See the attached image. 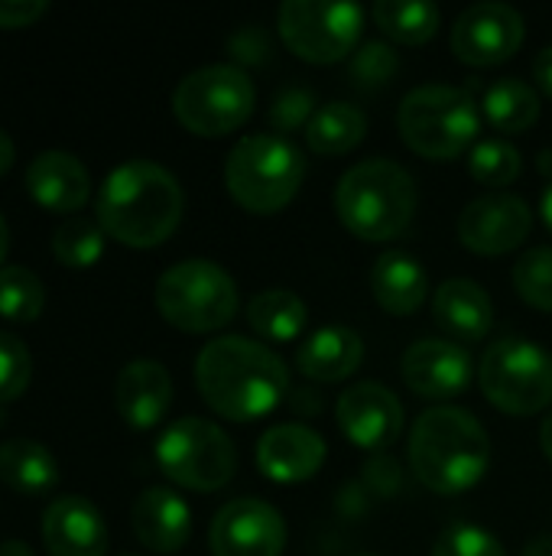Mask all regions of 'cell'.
<instances>
[{
	"mask_svg": "<svg viewBox=\"0 0 552 556\" xmlns=\"http://www.w3.org/2000/svg\"><path fill=\"white\" fill-rule=\"evenodd\" d=\"M195 384L218 417L251 424L280 407L290 391V368L257 339L221 336L198 352Z\"/></svg>",
	"mask_w": 552,
	"mask_h": 556,
	"instance_id": "obj_1",
	"label": "cell"
},
{
	"mask_svg": "<svg viewBox=\"0 0 552 556\" xmlns=\"http://www.w3.org/2000/svg\"><path fill=\"white\" fill-rule=\"evenodd\" d=\"M179 179L153 160H127L107 173L94 199L101 231L127 248H156L182 222Z\"/></svg>",
	"mask_w": 552,
	"mask_h": 556,
	"instance_id": "obj_2",
	"label": "cell"
},
{
	"mask_svg": "<svg viewBox=\"0 0 552 556\" xmlns=\"http://www.w3.org/2000/svg\"><path fill=\"white\" fill-rule=\"evenodd\" d=\"M491 466V437L465 407H429L410 430V469L436 495L475 489Z\"/></svg>",
	"mask_w": 552,
	"mask_h": 556,
	"instance_id": "obj_3",
	"label": "cell"
},
{
	"mask_svg": "<svg viewBox=\"0 0 552 556\" xmlns=\"http://www.w3.org/2000/svg\"><path fill=\"white\" fill-rule=\"evenodd\" d=\"M416 179L397 160H361L335 186V212L361 241H394L416 218Z\"/></svg>",
	"mask_w": 552,
	"mask_h": 556,
	"instance_id": "obj_4",
	"label": "cell"
},
{
	"mask_svg": "<svg viewBox=\"0 0 552 556\" xmlns=\"http://www.w3.org/2000/svg\"><path fill=\"white\" fill-rule=\"evenodd\" d=\"M306 179V153L283 134L264 130L241 137L224 163V182L231 199L254 212L273 215L286 208Z\"/></svg>",
	"mask_w": 552,
	"mask_h": 556,
	"instance_id": "obj_5",
	"label": "cell"
},
{
	"mask_svg": "<svg viewBox=\"0 0 552 556\" xmlns=\"http://www.w3.org/2000/svg\"><path fill=\"white\" fill-rule=\"evenodd\" d=\"M397 127L413 153L426 160H455L475 147L482 114L465 88L433 81L403 94Z\"/></svg>",
	"mask_w": 552,
	"mask_h": 556,
	"instance_id": "obj_6",
	"label": "cell"
},
{
	"mask_svg": "<svg viewBox=\"0 0 552 556\" xmlns=\"http://www.w3.org/2000/svg\"><path fill=\"white\" fill-rule=\"evenodd\" d=\"M234 277L205 257H189L166 267L156 280L159 316L182 332H215L238 316Z\"/></svg>",
	"mask_w": 552,
	"mask_h": 556,
	"instance_id": "obj_7",
	"label": "cell"
},
{
	"mask_svg": "<svg viewBox=\"0 0 552 556\" xmlns=\"http://www.w3.org/2000/svg\"><path fill=\"white\" fill-rule=\"evenodd\" d=\"M257 104V88L241 65L215 62L189 72L172 91L176 121L198 137H224L247 124Z\"/></svg>",
	"mask_w": 552,
	"mask_h": 556,
	"instance_id": "obj_8",
	"label": "cell"
},
{
	"mask_svg": "<svg viewBox=\"0 0 552 556\" xmlns=\"http://www.w3.org/2000/svg\"><path fill=\"white\" fill-rule=\"evenodd\" d=\"M478 384L485 397L511 417L540 414L552 404V355L521 336L498 339L478 362Z\"/></svg>",
	"mask_w": 552,
	"mask_h": 556,
	"instance_id": "obj_9",
	"label": "cell"
},
{
	"mask_svg": "<svg viewBox=\"0 0 552 556\" xmlns=\"http://www.w3.org/2000/svg\"><path fill=\"white\" fill-rule=\"evenodd\" d=\"M156 463L163 476L192 492H218L231 482L238 453L231 437L202 417H182L169 424L156 443Z\"/></svg>",
	"mask_w": 552,
	"mask_h": 556,
	"instance_id": "obj_10",
	"label": "cell"
},
{
	"mask_svg": "<svg viewBox=\"0 0 552 556\" xmlns=\"http://www.w3.org/2000/svg\"><path fill=\"white\" fill-rule=\"evenodd\" d=\"M280 39L306 62L332 65L355 52L364 29V7L348 0H283L277 10Z\"/></svg>",
	"mask_w": 552,
	"mask_h": 556,
	"instance_id": "obj_11",
	"label": "cell"
},
{
	"mask_svg": "<svg viewBox=\"0 0 552 556\" xmlns=\"http://www.w3.org/2000/svg\"><path fill=\"white\" fill-rule=\"evenodd\" d=\"M527 36V23L517 7L501 0H482L459 13L452 23V52L478 68L508 62Z\"/></svg>",
	"mask_w": 552,
	"mask_h": 556,
	"instance_id": "obj_12",
	"label": "cell"
},
{
	"mask_svg": "<svg viewBox=\"0 0 552 556\" xmlns=\"http://www.w3.org/2000/svg\"><path fill=\"white\" fill-rule=\"evenodd\" d=\"M534 231V208L524 195L488 192L472 199L459 215V241L485 257L517 251Z\"/></svg>",
	"mask_w": 552,
	"mask_h": 556,
	"instance_id": "obj_13",
	"label": "cell"
},
{
	"mask_svg": "<svg viewBox=\"0 0 552 556\" xmlns=\"http://www.w3.org/2000/svg\"><path fill=\"white\" fill-rule=\"evenodd\" d=\"M208 544L215 556H283L286 521L264 498H234L218 508Z\"/></svg>",
	"mask_w": 552,
	"mask_h": 556,
	"instance_id": "obj_14",
	"label": "cell"
},
{
	"mask_svg": "<svg viewBox=\"0 0 552 556\" xmlns=\"http://www.w3.org/2000/svg\"><path fill=\"white\" fill-rule=\"evenodd\" d=\"M400 375L416 397L449 401L468 391L475 362L472 352L452 339H420L403 352Z\"/></svg>",
	"mask_w": 552,
	"mask_h": 556,
	"instance_id": "obj_15",
	"label": "cell"
},
{
	"mask_svg": "<svg viewBox=\"0 0 552 556\" xmlns=\"http://www.w3.org/2000/svg\"><path fill=\"white\" fill-rule=\"evenodd\" d=\"M335 414H338V430L358 450L381 453L390 443H397V437L403 433V404L381 381H361L342 391Z\"/></svg>",
	"mask_w": 552,
	"mask_h": 556,
	"instance_id": "obj_16",
	"label": "cell"
},
{
	"mask_svg": "<svg viewBox=\"0 0 552 556\" xmlns=\"http://www.w3.org/2000/svg\"><path fill=\"white\" fill-rule=\"evenodd\" d=\"M329 446L306 424H277L257 440V469L280 485L306 482L325 466Z\"/></svg>",
	"mask_w": 552,
	"mask_h": 556,
	"instance_id": "obj_17",
	"label": "cell"
},
{
	"mask_svg": "<svg viewBox=\"0 0 552 556\" xmlns=\"http://www.w3.org/2000/svg\"><path fill=\"white\" fill-rule=\"evenodd\" d=\"M42 544L49 556H104L107 525L101 511L81 495L55 498L42 515Z\"/></svg>",
	"mask_w": 552,
	"mask_h": 556,
	"instance_id": "obj_18",
	"label": "cell"
},
{
	"mask_svg": "<svg viewBox=\"0 0 552 556\" xmlns=\"http://www.w3.org/2000/svg\"><path fill=\"white\" fill-rule=\"evenodd\" d=\"M26 189L36 205L55 215H72L85 208V202L91 199V176L75 153L42 150L26 166Z\"/></svg>",
	"mask_w": 552,
	"mask_h": 556,
	"instance_id": "obj_19",
	"label": "cell"
},
{
	"mask_svg": "<svg viewBox=\"0 0 552 556\" xmlns=\"http://www.w3.org/2000/svg\"><path fill=\"white\" fill-rule=\"evenodd\" d=\"M114 404L127 427L150 430L156 427L172 404V378L153 358H133L120 368L114 384Z\"/></svg>",
	"mask_w": 552,
	"mask_h": 556,
	"instance_id": "obj_20",
	"label": "cell"
},
{
	"mask_svg": "<svg viewBox=\"0 0 552 556\" xmlns=\"http://www.w3.org/2000/svg\"><path fill=\"white\" fill-rule=\"evenodd\" d=\"M433 319L452 342L475 345L495 326V303L478 280L452 277V280L439 283L433 293Z\"/></svg>",
	"mask_w": 552,
	"mask_h": 556,
	"instance_id": "obj_21",
	"label": "cell"
},
{
	"mask_svg": "<svg viewBox=\"0 0 552 556\" xmlns=\"http://www.w3.org/2000/svg\"><path fill=\"white\" fill-rule=\"evenodd\" d=\"M133 534L153 554H176L192 534V508L172 489H146L137 495L130 511Z\"/></svg>",
	"mask_w": 552,
	"mask_h": 556,
	"instance_id": "obj_22",
	"label": "cell"
},
{
	"mask_svg": "<svg viewBox=\"0 0 552 556\" xmlns=\"http://www.w3.org/2000/svg\"><path fill=\"white\" fill-rule=\"evenodd\" d=\"M364 362V339L342 323L316 329L296 352V368L319 384H335L351 378Z\"/></svg>",
	"mask_w": 552,
	"mask_h": 556,
	"instance_id": "obj_23",
	"label": "cell"
},
{
	"mask_svg": "<svg viewBox=\"0 0 552 556\" xmlns=\"http://www.w3.org/2000/svg\"><path fill=\"white\" fill-rule=\"evenodd\" d=\"M371 293L374 300L394 313V316H410L423 306L426 293H429V277L426 267L420 264V257H413L410 251H384L368 274Z\"/></svg>",
	"mask_w": 552,
	"mask_h": 556,
	"instance_id": "obj_24",
	"label": "cell"
},
{
	"mask_svg": "<svg viewBox=\"0 0 552 556\" xmlns=\"http://www.w3.org/2000/svg\"><path fill=\"white\" fill-rule=\"evenodd\" d=\"M0 482L26 498L46 495L59 482V466L52 453L36 440H7L0 443Z\"/></svg>",
	"mask_w": 552,
	"mask_h": 556,
	"instance_id": "obj_25",
	"label": "cell"
},
{
	"mask_svg": "<svg viewBox=\"0 0 552 556\" xmlns=\"http://www.w3.org/2000/svg\"><path fill=\"white\" fill-rule=\"evenodd\" d=\"M368 134V114L358 104L348 101H325L309 127H306V147L319 156H342L351 153Z\"/></svg>",
	"mask_w": 552,
	"mask_h": 556,
	"instance_id": "obj_26",
	"label": "cell"
},
{
	"mask_svg": "<svg viewBox=\"0 0 552 556\" xmlns=\"http://www.w3.org/2000/svg\"><path fill=\"white\" fill-rule=\"evenodd\" d=\"M247 323L264 342H293L309 326V306L299 293L273 287L247 303Z\"/></svg>",
	"mask_w": 552,
	"mask_h": 556,
	"instance_id": "obj_27",
	"label": "cell"
},
{
	"mask_svg": "<svg viewBox=\"0 0 552 556\" xmlns=\"http://www.w3.org/2000/svg\"><path fill=\"white\" fill-rule=\"evenodd\" d=\"M540 91L524 78H498L485 91V117L495 130L504 134H524L540 121Z\"/></svg>",
	"mask_w": 552,
	"mask_h": 556,
	"instance_id": "obj_28",
	"label": "cell"
},
{
	"mask_svg": "<svg viewBox=\"0 0 552 556\" xmlns=\"http://www.w3.org/2000/svg\"><path fill=\"white\" fill-rule=\"evenodd\" d=\"M371 16L384 36L403 46L429 42L442 26V10L433 0H377Z\"/></svg>",
	"mask_w": 552,
	"mask_h": 556,
	"instance_id": "obj_29",
	"label": "cell"
},
{
	"mask_svg": "<svg viewBox=\"0 0 552 556\" xmlns=\"http://www.w3.org/2000/svg\"><path fill=\"white\" fill-rule=\"evenodd\" d=\"M46 306L42 280L20 264L0 267V316L10 323H33Z\"/></svg>",
	"mask_w": 552,
	"mask_h": 556,
	"instance_id": "obj_30",
	"label": "cell"
},
{
	"mask_svg": "<svg viewBox=\"0 0 552 556\" xmlns=\"http://www.w3.org/2000/svg\"><path fill=\"white\" fill-rule=\"evenodd\" d=\"M524 169V160H521V150L504 140V137H485L472 147L468 153V173L475 182L482 186H491V189H504L511 186Z\"/></svg>",
	"mask_w": 552,
	"mask_h": 556,
	"instance_id": "obj_31",
	"label": "cell"
},
{
	"mask_svg": "<svg viewBox=\"0 0 552 556\" xmlns=\"http://www.w3.org/2000/svg\"><path fill=\"white\" fill-rule=\"evenodd\" d=\"M104 238L107 235L101 231L98 222H91V218H68L52 235V254H55L59 264L85 270V267H94L101 261Z\"/></svg>",
	"mask_w": 552,
	"mask_h": 556,
	"instance_id": "obj_32",
	"label": "cell"
},
{
	"mask_svg": "<svg viewBox=\"0 0 552 556\" xmlns=\"http://www.w3.org/2000/svg\"><path fill=\"white\" fill-rule=\"evenodd\" d=\"M514 287L524 303L552 313V248H530L514 264Z\"/></svg>",
	"mask_w": 552,
	"mask_h": 556,
	"instance_id": "obj_33",
	"label": "cell"
},
{
	"mask_svg": "<svg viewBox=\"0 0 552 556\" xmlns=\"http://www.w3.org/2000/svg\"><path fill=\"white\" fill-rule=\"evenodd\" d=\"M433 556H508V551L488 528L459 521V525H449L436 538Z\"/></svg>",
	"mask_w": 552,
	"mask_h": 556,
	"instance_id": "obj_34",
	"label": "cell"
},
{
	"mask_svg": "<svg viewBox=\"0 0 552 556\" xmlns=\"http://www.w3.org/2000/svg\"><path fill=\"white\" fill-rule=\"evenodd\" d=\"M29 378H33L29 349L16 336L0 332V404L20 401L29 388Z\"/></svg>",
	"mask_w": 552,
	"mask_h": 556,
	"instance_id": "obj_35",
	"label": "cell"
},
{
	"mask_svg": "<svg viewBox=\"0 0 552 556\" xmlns=\"http://www.w3.org/2000/svg\"><path fill=\"white\" fill-rule=\"evenodd\" d=\"M397 68H400L397 52L387 42H381V39L361 42L355 59H351V78H355L358 88H381Z\"/></svg>",
	"mask_w": 552,
	"mask_h": 556,
	"instance_id": "obj_36",
	"label": "cell"
},
{
	"mask_svg": "<svg viewBox=\"0 0 552 556\" xmlns=\"http://www.w3.org/2000/svg\"><path fill=\"white\" fill-rule=\"evenodd\" d=\"M316 94L306 91V88H283L270 108V124H273V134H293V130H306L312 114H316Z\"/></svg>",
	"mask_w": 552,
	"mask_h": 556,
	"instance_id": "obj_37",
	"label": "cell"
},
{
	"mask_svg": "<svg viewBox=\"0 0 552 556\" xmlns=\"http://www.w3.org/2000/svg\"><path fill=\"white\" fill-rule=\"evenodd\" d=\"M231 55L238 59V65H260L270 59V33L260 26H241L238 33H231L228 39Z\"/></svg>",
	"mask_w": 552,
	"mask_h": 556,
	"instance_id": "obj_38",
	"label": "cell"
},
{
	"mask_svg": "<svg viewBox=\"0 0 552 556\" xmlns=\"http://www.w3.org/2000/svg\"><path fill=\"white\" fill-rule=\"evenodd\" d=\"M46 10H49V3H42V0H0V29L33 26Z\"/></svg>",
	"mask_w": 552,
	"mask_h": 556,
	"instance_id": "obj_39",
	"label": "cell"
},
{
	"mask_svg": "<svg viewBox=\"0 0 552 556\" xmlns=\"http://www.w3.org/2000/svg\"><path fill=\"white\" fill-rule=\"evenodd\" d=\"M534 78H537L540 91L552 98V46L537 52V59H534Z\"/></svg>",
	"mask_w": 552,
	"mask_h": 556,
	"instance_id": "obj_40",
	"label": "cell"
},
{
	"mask_svg": "<svg viewBox=\"0 0 552 556\" xmlns=\"http://www.w3.org/2000/svg\"><path fill=\"white\" fill-rule=\"evenodd\" d=\"M13 156H16V147H13V140H10V134L0 127V173H7V169L13 166Z\"/></svg>",
	"mask_w": 552,
	"mask_h": 556,
	"instance_id": "obj_41",
	"label": "cell"
},
{
	"mask_svg": "<svg viewBox=\"0 0 552 556\" xmlns=\"http://www.w3.org/2000/svg\"><path fill=\"white\" fill-rule=\"evenodd\" d=\"M524 556H552V538H550V534H540V538H534V541L527 544Z\"/></svg>",
	"mask_w": 552,
	"mask_h": 556,
	"instance_id": "obj_42",
	"label": "cell"
},
{
	"mask_svg": "<svg viewBox=\"0 0 552 556\" xmlns=\"http://www.w3.org/2000/svg\"><path fill=\"white\" fill-rule=\"evenodd\" d=\"M540 446H543V456L552 463V410L543 417V427H540Z\"/></svg>",
	"mask_w": 552,
	"mask_h": 556,
	"instance_id": "obj_43",
	"label": "cell"
},
{
	"mask_svg": "<svg viewBox=\"0 0 552 556\" xmlns=\"http://www.w3.org/2000/svg\"><path fill=\"white\" fill-rule=\"evenodd\" d=\"M0 556H33V551L23 541H3L0 544Z\"/></svg>",
	"mask_w": 552,
	"mask_h": 556,
	"instance_id": "obj_44",
	"label": "cell"
},
{
	"mask_svg": "<svg viewBox=\"0 0 552 556\" xmlns=\"http://www.w3.org/2000/svg\"><path fill=\"white\" fill-rule=\"evenodd\" d=\"M540 215H543L547 228L552 231V179H550V186L543 189V195H540Z\"/></svg>",
	"mask_w": 552,
	"mask_h": 556,
	"instance_id": "obj_45",
	"label": "cell"
},
{
	"mask_svg": "<svg viewBox=\"0 0 552 556\" xmlns=\"http://www.w3.org/2000/svg\"><path fill=\"white\" fill-rule=\"evenodd\" d=\"M7 251H10V228H7V222H3V215H0V267H3V261H7Z\"/></svg>",
	"mask_w": 552,
	"mask_h": 556,
	"instance_id": "obj_46",
	"label": "cell"
},
{
	"mask_svg": "<svg viewBox=\"0 0 552 556\" xmlns=\"http://www.w3.org/2000/svg\"><path fill=\"white\" fill-rule=\"evenodd\" d=\"M3 424H7V414H3V407H0V430H3Z\"/></svg>",
	"mask_w": 552,
	"mask_h": 556,
	"instance_id": "obj_47",
	"label": "cell"
},
{
	"mask_svg": "<svg viewBox=\"0 0 552 556\" xmlns=\"http://www.w3.org/2000/svg\"><path fill=\"white\" fill-rule=\"evenodd\" d=\"M351 556H377V554H351Z\"/></svg>",
	"mask_w": 552,
	"mask_h": 556,
	"instance_id": "obj_48",
	"label": "cell"
}]
</instances>
